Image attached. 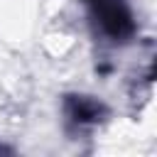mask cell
I'll use <instances>...</instances> for the list:
<instances>
[{"instance_id": "3957f363", "label": "cell", "mask_w": 157, "mask_h": 157, "mask_svg": "<svg viewBox=\"0 0 157 157\" xmlns=\"http://www.w3.org/2000/svg\"><path fill=\"white\" fill-rule=\"evenodd\" d=\"M0 152H12L10 147H5V145H0Z\"/></svg>"}, {"instance_id": "6da1fadb", "label": "cell", "mask_w": 157, "mask_h": 157, "mask_svg": "<svg viewBox=\"0 0 157 157\" xmlns=\"http://www.w3.org/2000/svg\"><path fill=\"white\" fill-rule=\"evenodd\" d=\"M88 10V20L105 42L110 44H128L135 32L137 22L128 0H81Z\"/></svg>"}, {"instance_id": "7a4b0ae2", "label": "cell", "mask_w": 157, "mask_h": 157, "mask_svg": "<svg viewBox=\"0 0 157 157\" xmlns=\"http://www.w3.org/2000/svg\"><path fill=\"white\" fill-rule=\"evenodd\" d=\"M61 113L66 130L71 132H86L108 118V105L88 93H66L61 101Z\"/></svg>"}]
</instances>
